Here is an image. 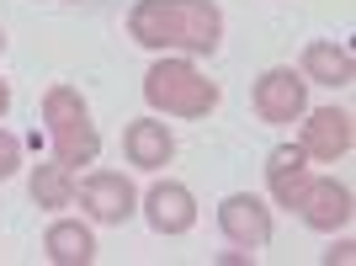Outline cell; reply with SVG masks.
I'll use <instances>...</instances> for the list:
<instances>
[{"label": "cell", "instance_id": "11", "mask_svg": "<svg viewBox=\"0 0 356 266\" xmlns=\"http://www.w3.org/2000/svg\"><path fill=\"white\" fill-rule=\"evenodd\" d=\"M309 155L298 144H277L266 155V187H271V197L282 208H298V197H303V187H309Z\"/></svg>", "mask_w": 356, "mask_h": 266}, {"label": "cell", "instance_id": "14", "mask_svg": "<svg viewBox=\"0 0 356 266\" xmlns=\"http://www.w3.org/2000/svg\"><path fill=\"white\" fill-rule=\"evenodd\" d=\"M32 203L38 208H70L74 203V171L59 160H48L32 171Z\"/></svg>", "mask_w": 356, "mask_h": 266}, {"label": "cell", "instance_id": "9", "mask_svg": "<svg viewBox=\"0 0 356 266\" xmlns=\"http://www.w3.org/2000/svg\"><path fill=\"white\" fill-rule=\"evenodd\" d=\"M144 219H149L154 235H186L197 224V203L181 181H154L149 197H144Z\"/></svg>", "mask_w": 356, "mask_h": 266}, {"label": "cell", "instance_id": "1", "mask_svg": "<svg viewBox=\"0 0 356 266\" xmlns=\"http://www.w3.org/2000/svg\"><path fill=\"white\" fill-rule=\"evenodd\" d=\"M128 38L144 48H181V54H218L223 11L213 0H138L128 11Z\"/></svg>", "mask_w": 356, "mask_h": 266}, {"label": "cell", "instance_id": "8", "mask_svg": "<svg viewBox=\"0 0 356 266\" xmlns=\"http://www.w3.org/2000/svg\"><path fill=\"white\" fill-rule=\"evenodd\" d=\"M351 144H356L351 112H341V107H319V112H309L303 139H298V149L314 155V160H341V155H351Z\"/></svg>", "mask_w": 356, "mask_h": 266}, {"label": "cell", "instance_id": "3", "mask_svg": "<svg viewBox=\"0 0 356 266\" xmlns=\"http://www.w3.org/2000/svg\"><path fill=\"white\" fill-rule=\"evenodd\" d=\"M144 102L165 118H208L218 107V86L192 59H160L144 75Z\"/></svg>", "mask_w": 356, "mask_h": 266}, {"label": "cell", "instance_id": "12", "mask_svg": "<svg viewBox=\"0 0 356 266\" xmlns=\"http://www.w3.org/2000/svg\"><path fill=\"white\" fill-rule=\"evenodd\" d=\"M303 80L309 86H351L356 59L346 43H309L303 48Z\"/></svg>", "mask_w": 356, "mask_h": 266}, {"label": "cell", "instance_id": "13", "mask_svg": "<svg viewBox=\"0 0 356 266\" xmlns=\"http://www.w3.org/2000/svg\"><path fill=\"white\" fill-rule=\"evenodd\" d=\"M43 251H48V261H59V266H90L96 261V235L74 219H59V224H48Z\"/></svg>", "mask_w": 356, "mask_h": 266}, {"label": "cell", "instance_id": "17", "mask_svg": "<svg viewBox=\"0 0 356 266\" xmlns=\"http://www.w3.org/2000/svg\"><path fill=\"white\" fill-rule=\"evenodd\" d=\"M6 112H11V86L0 80V118H6Z\"/></svg>", "mask_w": 356, "mask_h": 266}, {"label": "cell", "instance_id": "6", "mask_svg": "<svg viewBox=\"0 0 356 266\" xmlns=\"http://www.w3.org/2000/svg\"><path fill=\"white\" fill-rule=\"evenodd\" d=\"M74 197H80V208H86L96 224H122V219H134V208H138L134 181L118 176V171H96V176H86L80 187H74Z\"/></svg>", "mask_w": 356, "mask_h": 266}, {"label": "cell", "instance_id": "18", "mask_svg": "<svg viewBox=\"0 0 356 266\" xmlns=\"http://www.w3.org/2000/svg\"><path fill=\"white\" fill-rule=\"evenodd\" d=\"M0 48H6V32H0Z\"/></svg>", "mask_w": 356, "mask_h": 266}, {"label": "cell", "instance_id": "10", "mask_svg": "<svg viewBox=\"0 0 356 266\" xmlns=\"http://www.w3.org/2000/svg\"><path fill=\"white\" fill-rule=\"evenodd\" d=\"M122 149H128V165L160 171V165H170V155H176V139H170L165 123L138 118V123H128V133H122Z\"/></svg>", "mask_w": 356, "mask_h": 266}, {"label": "cell", "instance_id": "4", "mask_svg": "<svg viewBox=\"0 0 356 266\" xmlns=\"http://www.w3.org/2000/svg\"><path fill=\"white\" fill-rule=\"evenodd\" d=\"M218 229L239 251H261V245H271V208L255 192H229L218 203Z\"/></svg>", "mask_w": 356, "mask_h": 266}, {"label": "cell", "instance_id": "16", "mask_svg": "<svg viewBox=\"0 0 356 266\" xmlns=\"http://www.w3.org/2000/svg\"><path fill=\"white\" fill-rule=\"evenodd\" d=\"M351 256H356V245H351V240H341V245H335V251H325V261L335 266V261H351Z\"/></svg>", "mask_w": 356, "mask_h": 266}, {"label": "cell", "instance_id": "5", "mask_svg": "<svg viewBox=\"0 0 356 266\" xmlns=\"http://www.w3.org/2000/svg\"><path fill=\"white\" fill-rule=\"evenodd\" d=\"M255 112L261 123H298L309 112V80L298 70H266L255 80Z\"/></svg>", "mask_w": 356, "mask_h": 266}, {"label": "cell", "instance_id": "2", "mask_svg": "<svg viewBox=\"0 0 356 266\" xmlns=\"http://www.w3.org/2000/svg\"><path fill=\"white\" fill-rule=\"evenodd\" d=\"M43 123H48V139H54V160L59 165H96L102 155V133L90 123V107L74 86H54L43 96Z\"/></svg>", "mask_w": 356, "mask_h": 266}, {"label": "cell", "instance_id": "7", "mask_svg": "<svg viewBox=\"0 0 356 266\" xmlns=\"http://www.w3.org/2000/svg\"><path fill=\"white\" fill-rule=\"evenodd\" d=\"M298 213H303V224L309 229H319V235H335V229H346L351 224V187L335 176H309V187H303V197H298Z\"/></svg>", "mask_w": 356, "mask_h": 266}, {"label": "cell", "instance_id": "15", "mask_svg": "<svg viewBox=\"0 0 356 266\" xmlns=\"http://www.w3.org/2000/svg\"><path fill=\"white\" fill-rule=\"evenodd\" d=\"M16 165H22V144H16V133H0V181L16 176Z\"/></svg>", "mask_w": 356, "mask_h": 266}]
</instances>
